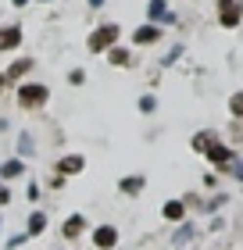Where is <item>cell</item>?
Segmentation results:
<instances>
[{
  "label": "cell",
  "instance_id": "cell-1",
  "mask_svg": "<svg viewBox=\"0 0 243 250\" xmlns=\"http://www.w3.org/2000/svg\"><path fill=\"white\" fill-rule=\"evenodd\" d=\"M89 240H93L97 250H114L118 247V229H114V225H97Z\"/></svg>",
  "mask_w": 243,
  "mask_h": 250
},
{
  "label": "cell",
  "instance_id": "cell-2",
  "mask_svg": "<svg viewBox=\"0 0 243 250\" xmlns=\"http://www.w3.org/2000/svg\"><path fill=\"white\" fill-rule=\"evenodd\" d=\"M204 154H207V161H211V165H218V168H222V172H225V168H229V165H233V157H236L233 150H229V146H222V143H218V140H215L211 146H207V150H204Z\"/></svg>",
  "mask_w": 243,
  "mask_h": 250
},
{
  "label": "cell",
  "instance_id": "cell-3",
  "mask_svg": "<svg viewBox=\"0 0 243 250\" xmlns=\"http://www.w3.org/2000/svg\"><path fill=\"white\" fill-rule=\"evenodd\" d=\"M114 40H118V25H114V21H111V25H100L93 36H89V50H104Z\"/></svg>",
  "mask_w": 243,
  "mask_h": 250
},
{
  "label": "cell",
  "instance_id": "cell-4",
  "mask_svg": "<svg viewBox=\"0 0 243 250\" xmlns=\"http://www.w3.org/2000/svg\"><path fill=\"white\" fill-rule=\"evenodd\" d=\"M18 100H22V107H40L47 100V86H22Z\"/></svg>",
  "mask_w": 243,
  "mask_h": 250
},
{
  "label": "cell",
  "instance_id": "cell-5",
  "mask_svg": "<svg viewBox=\"0 0 243 250\" xmlns=\"http://www.w3.org/2000/svg\"><path fill=\"white\" fill-rule=\"evenodd\" d=\"M83 232H86V218H83V214H72V218L61 225V236H65V240H79Z\"/></svg>",
  "mask_w": 243,
  "mask_h": 250
},
{
  "label": "cell",
  "instance_id": "cell-6",
  "mask_svg": "<svg viewBox=\"0 0 243 250\" xmlns=\"http://www.w3.org/2000/svg\"><path fill=\"white\" fill-rule=\"evenodd\" d=\"M161 218H165V222H182V218H186V204H182V200H165Z\"/></svg>",
  "mask_w": 243,
  "mask_h": 250
},
{
  "label": "cell",
  "instance_id": "cell-7",
  "mask_svg": "<svg viewBox=\"0 0 243 250\" xmlns=\"http://www.w3.org/2000/svg\"><path fill=\"white\" fill-rule=\"evenodd\" d=\"M83 157H79V154H68V157H61V165H57V172H61V175H79V172H83Z\"/></svg>",
  "mask_w": 243,
  "mask_h": 250
},
{
  "label": "cell",
  "instance_id": "cell-8",
  "mask_svg": "<svg viewBox=\"0 0 243 250\" xmlns=\"http://www.w3.org/2000/svg\"><path fill=\"white\" fill-rule=\"evenodd\" d=\"M143 186H147V179H143V175H125L122 183H118V189H122V193H129V197L143 193Z\"/></svg>",
  "mask_w": 243,
  "mask_h": 250
},
{
  "label": "cell",
  "instance_id": "cell-9",
  "mask_svg": "<svg viewBox=\"0 0 243 250\" xmlns=\"http://www.w3.org/2000/svg\"><path fill=\"white\" fill-rule=\"evenodd\" d=\"M193 236H197V225H193V222H182L179 229H176V236H172V243H176V247H186Z\"/></svg>",
  "mask_w": 243,
  "mask_h": 250
},
{
  "label": "cell",
  "instance_id": "cell-10",
  "mask_svg": "<svg viewBox=\"0 0 243 250\" xmlns=\"http://www.w3.org/2000/svg\"><path fill=\"white\" fill-rule=\"evenodd\" d=\"M43 229H47V214H43V211H32V214H29V225H25V236H40Z\"/></svg>",
  "mask_w": 243,
  "mask_h": 250
},
{
  "label": "cell",
  "instance_id": "cell-11",
  "mask_svg": "<svg viewBox=\"0 0 243 250\" xmlns=\"http://www.w3.org/2000/svg\"><path fill=\"white\" fill-rule=\"evenodd\" d=\"M236 21H240V4L222 0V25H236Z\"/></svg>",
  "mask_w": 243,
  "mask_h": 250
},
{
  "label": "cell",
  "instance_id": "cell-12",
  "mask_svg": "<svg viewBox=\"0 0 243 250\" xmlns=\"http://www.w3.org/2000/svg\"><path fill=\"white\" fill-rule=\"evenodd\" d=\"M22 172H25L22 157H15V161H4V165H0V175H4V179H18Z\"/></svg>",
  "mask_w": 243,
  "mask_h": 250
},
{
  "label": "cell",
  "instance_id": "cell-13",
  "mask_svg": "<svg viewBox=\"0 0 243 250\" xmlns=\"http://www.w3.org/2000/svg\"><path fill=\"white\" fill-rule=\"evenodd\" d=\"M18 43H22V32H18V29L0 32V50H11V47H18Z\"/></svg>",
  "mask_w": 243,
  "mask_h": 250
},
{
  "label": "cell",
  "instance_id": "cell-14",
  "mask_svg": "<svg viewBox=\"0 0 243 250\" xmlns=\"http://www.w3.org/2000/svg\"><path fill=\"white\" fill-rule=\"evenodd\" d=\"M147 15H150V18H165V21H176L172 15H165V0H150V4H147Z\"/></svg>",
  "mask_w": 243,
  "mask_h": 250
},
{
  "label": "cell",
  "instance_id": "cell-15",
  "mask_svg": "<svg viewBox=\"0 0 243 250\" xmlns=\"http://www.w3.org/2000/svg\"><path fill=\"white\" fill-rule=\"evenodd\" d=\"M29 154H32V136L22 132V136H18V157H29Z\"/></svg>",
  "mask_w": 243,
  "mask_h": 250
},
{
  "label": "cell",
  "instance_id": "cell-16",
  "mask_svg": "<svg viewBox=\"0 0 243 250\" xmlns=\"http://www.w3.org/2000/svg\"><path fill=\"white\" fill-rule=\"evenodd\" d=\"M29 68H32V61H29V58H22V61H15V64H11V72H7V79H18L22 72H29Z\"/></svg>",
  "mask_w": 243,
  "mask_h": 250
},
{
  "label": "cell",
  "instance_id": "cell-17",
  "mask_svg": "<svg viewBox=\"0 0 243 250\" xmlns=\"http://www.w3.org/2000/svg\"><path fill=\"white\" fill-rule=\"evenodd\" d=\"M150 40H157V29H154V25H150V29L143 25L140 32H136V43H150Z\"/></svg>",
  "mask_w": 243,
  "mask_h": 250
},
{
  "label": "cell",
  "instance_id": "cell-18",
  "mask_svg": "<svg viewBox=\"0 0 243 250\" xmlns=\"http://www.w3.org/2000/svg\"><path fill=\"white\" fill-rule=\"evenodd\" d=\"M225 172L233 175V179H240V183H243V161H240V157H233V165H229Z\"/></svg>",
  "mask_w": 243,
  "mask_h": 250
},
{
  "label": "cell",
  "instance_id": "cell-19",
  "mask_svg": "<svg viewBox=\"0 0 243 250\" xmlns=\"http://www.w3.org/2000/svg\"><path fill=\"white\" fill-rule=\"evenodd\" d=\"M229 107H233V115H243V89H240V93H233V100H229Z\"/></svg>",
  "mask_w": 243,
  "mask_h": 250
},
{
  "label": "cell",
  "instance_id": "cell-20",
  "mask_svg": "<svg viewBox=\"0 0 243 250\" xmlns=\"http://www.w3.org/2000/svg\"><path fill=\"white\" fill-rule=\"evenodd\" d=\"M25 240H29V236H11V240H7V250H18Z\"/></svg>",
  "mask_w": 243,
  "mask_h": 250
},
{
  "label": "cell",
  "instance_id": "cell-21",
  "mask_svg": "<svg viewBox=\"0 0 243 250\" xmlns=\"http://www.w3.org/2000/svg\"><path fill=\"white\" fill-rule=\"evenodd\" d=\"M140 111H154V97H140Z\"/></svg>",
  "mask_w": 243,
  "mask_h": 250
},
{
  "label": "cell",
  "instance_id": "cell-22",
  "mask_svg": "<svg viewBox=\"0 0 243 250\" xmlns=\"http://www.w3.org/2000/svg\"><path fill=\"white\" fill-rule=\"evenodd\" d=\"M7 200H11V193H7V186H0V208H4Z\"/></svg>",
  "mask_w": 243,
  "mask_h": 250
},
{
  "label": "cell",
  "instance_id": "cell-23",
  "mask_svg": "<svg viewBox=\"0 0 243 250\" xmlns=\"http://www.w3.org/2000/svg\"><path fill=\"white\" fill-rule=\"evenodd\" d=\"M89 4H93V7H100V4H104V0H89Z\"/></svg>",
  "mask_w": 243,
  "mask_h": 250
},
{
  "label": "cell",
  "instance_id": "cell-24",
  "mask_svg": "<svg viewBox=\"0 0 243 250\" xmlns=\"http://www.w3.org/2000/svg\"><path fill=\"white\" fill-rule=\"evenodd\" d=\"M15 4H18V7H22V4H25V0H15Z\"/></svg>",
  "mask_w": 243,
  "mask_h": 250
}]
</instances>
